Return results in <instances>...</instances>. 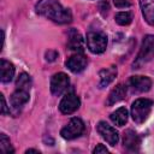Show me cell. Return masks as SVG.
<instances>
[{"instance_id":"1","label":"cell","mask_w":154,"mask_h":154,"mask_svg":"<svg viewBox=\"0 0 154 154\" xmlns=\"http://www.w3.org/2000/svg\"><path fill=\"white\" fill-rule=\"evenodd\" d=\"M36 12L59 24L70 23L72 19L71 11L57 0H40L36 5Z\"/></svg>"},{"instance_id":"2","label":"cell","mask_w":154,"mask_h":154,"mask_svg":"<svg viewBox=\"0 0 154 154\" xmlns=\"http://www.w3.org/2000/svg\"><path fill=\"white\" fill-rule=\"evenodd\" d=\"M153 58H154V35H147L142 41L141 49L132 66L134 69H140L142 65L147 64Z\"/></svg>"},{"instance_id":"3","label":"cell","mask_w":154,"mask_h":154,"mask_svg":"<svg viewBox=\"0 0 154 154\" xmlns=\"http://www.w3.org/2000/svg\"><path fill=\"white\" fill-rule=\"evenodd\" d=\"M152 106H153V101L149 99H137L136 101H134L131 106L132 119L137 124L143 123L150 114Z\"/></svg>"},{"instance_id":"4","label":"cell","mask_w":154,"mask_h":154,"mask_svg":"<svg viewBox=\"0 0 154 154\" xmlns=\"http://www.w3.org/2000/svg\"><path fill=\"white\" fill-rule=\"evenodd\" d=\"M87 46L91 53L100 54L106 49L107 36L100 31H90L87 34Z\"/></svg>"},{"instance_id":"5","label":"cell","mask_w":154,"mask_h":154,"mask_svg":"<svg viewBox=\"0 0 154 154\" xmlns=\"http://www.w3.org/2000/svg\"><path fill=\"white\" fill-rule=\"evenodd\" d=\"M83 130H84L83 122L79 118H72L67 123V125L61 129L60 135L65 140H73V138L78 137V136H81L82 132H83Z\"/></svg>"},{"instance_id":"6","label":"cell","mask_w":154,"mask_h":154,"mask_svg":"<svg viewBox=\"0 0 154 154\" xmlns=\"http://www.w3.org/2000/svg\"><path fill=\"white\" fill-rule=\"evenodd\" d=\"M79 105H81L79 97L73 91H70L60 101L59 109L64 114H71V113H73L75 111H77L79 108Z\"/></svg>"},{"instance_id":"7","label":"cell","mask_w":154,"mask_h":154,"mask_svg":"<svg viewBox=\"0 0 154 154\" xmlns=\"http://www.w3.org/2000/svg\"><path fill=\"white\" fill-rule=\"evenodd\" d=\"M96 130L97 132L101 135V137L111 146H116L119 141V135L116 131L114 128H112L111 125H108L106 122H100L96 125Z\"/></svg>"},{"instance_id":"8","label":"cell","mask_w":154,"mask_h":154,"mask_svg":"<svg viewBox=\"0 0 154 154\" xmlns=\"http://www.w3.org/2000/svg\"><path fill=\"white\" fill-rule=\"evenodd\" d=\"M69 83L70 82L67 75H65L64 72L55 73L51 79V91L53 93V95L59 96L67 89Z\"/></svg>"},{"instance_id":"9","label":"cell","mask_w":154,"mask_h":154,"mask_svg":"<svg viewBox=\"0 0 154 154\" xmlns=\"http://www.w3.org/2000/svg\"><path fill=\"white\" fill-rule=\"evenodd\" d=\"M87 58L82 52H76L66 60V66L73 73L82 72L87 67Z\"/></svg>"},{"instance_id":"10","label":"cell","mask_w":154,"mask_h":154,"mask_svg":"<svg viewBox=\"0 0 154 154\" xmlns=\"http://www.w3.org/2000/svg\"><path fill=\"white\" fill-rule=\"evenodd\" d=\"M129 85L131 87L132 90L143 93V91H148L150 89L152 81L147 76H132L129 79Z\"/></svg>"},{"instance_id":"11","label":"cell","mask_w":154,"mask_h":154,"mask_svg":"<svg viewBox=\"0 0 154 154\" xmlns=\"http://www.w3.org/2000/svg\"><path fill=\"white\" fill-rule=\"evenodd\" d=\"M123 143L124 147H126L129 150H138L140 144H141V140L138 137V135L134 131V130H126L124 132V138H123Z\"/></svg>"},{"instance_id":"12","label":"cell","mask_w":154,"mask_h":154,"mask_svg":"<svg viewBox=\"0 0 154 154\" xmlns=\"http://www.w3.org/2000/svg\"><path fill=\"white\" fill-rule=\"evenodd\" d=\"M67 37H69L67 38V47L71 51H75V52H82L83 51V38L77 30L71 29L67 34Z\"/></svg>"},{"instance_id":"13","label":"cell","mask_w":154,"mask_h":154,"mask_svg":"<svg viewBox=\"0 0 154 154\" xmlns=\"http://www.w3.org/2000/svg\"><path fill=\"white\" fill-rule=\"evenodd\" d=\"M28 101H29V90L17 89V90L11 95V105H12L13 108L19 109V108L23 107Z\"/></svg>"},{"instance_id":"14","label":"cell","mask_w":154,"mask_h":154,"mask_svg":"<svg viewBox=\"0 0 154 154\" xmlns=\"http://www.w3.org/2000/svg\"><path fill=\"white\" fill-rule=\"evenodd\" d=\"M13 75H14V66L12 63L5 60V59H1V63H0V76H1V82L4 83H8L12 81L13 78Z\"/></svg>"},{"instance_id":"15","label":"cell","mask_w":154,"mask_h":154,"mask_svg":"<svg viewBox=\"0 0 154 154\" xmlns=\"http://www.w3.org/2000/svg\"><path fill=\"white\" fill-rule=\"evenodd\" d=\"M117 76V69L114 66H109L107 69H103L100 71L99 73V77H100V81H99V88H103V87H107Z\"/></svg>"},{"instance_id":"16","label":"cell","mask_w":154,"mask_h":154,"mask_svg":"<svg viewBox=\"0 0 154 154\" xmlns=\"http://www.w3.org/2000/svg\"><path fill=\"white\" fill-rule=\"evenodd\" d=\"M140 6L146 22L154 24V0H140Z\"/></svg>"},{"instance_id":"17","label":"cell","mask_w":154,"mask_h":154,"mask_svg":"<svg viewBox=\"0 0 154 154\" xmlns=\"http://www.w3.org/2000/svg\"><path fill=\"white\" fill-rule=\"evenodd\" d=\"M125 94H126V87H125L124 84H118V85H117L114 89H112V91L109 93L106 103H107L108 106H111V105H113V103H116V102L123 100L124 96H125Z\"/></svg>"},{"instance_id":"18","label":"cell","mask_w":154,"mask_h":154,"mask_svg":"<svg viewBox=\"0 0 154 154\" xmlns=\"http://www.w3.org/2000/svg\"><path fill=\"white\" fill-rule=\"evenodd\" d=\"M111 120L118 125V126H123L126 120H128V111L125 107H120L118 109H116L112 114H111Z\"/></svg>"},{"instance_id":"19","label":"cell","mask_w":154,"mask_h":154,"mask_svg":"<svg viewBox=\"0 0 154 154\" xmlns=\"http://www.w3.org/2000/svg\"><path fill=\"white\" fill-rule=\"evenodd\" d=\"M16 87L17 89H24V90H30V87H31V79H30V76L25 72L20 73L16 81Z\"/></svg>"},{"instance_id":"20","label":"cell","mask_w":154,"mask_h":154,"mask_svg":"<svg viewBox=\"0 0 154 154\" xmlns=\"http://www.w3.org/2000/svg\"><path fill=\"white\" fill-rule=\"evenodd\" d=\"M116 22L119 25H129L132 22V13L129 11H124V12H118L116 14Z\"/></svg>"},{"instance_id":"21","label":"cell","mask_w":154,"mask_h":154,"mask_svg":"<svg viewBox=\"0 0 154 154\" xmlns=\"http://www.w3.org/2000/svg\"><path fill=\"white\" fill-rule=\"evenodd\" d=\"M0 150L5 154H8V153H13V148L10 143V140L7 138V136L5 134H1L0 136Z\"/></svg>"},{"instance_id":"22","label":"cell","mask_w":154,"mask_h":154,"mask_svg":"<svg viewBox=\"0 0 154 154\" xmlns=\"http://www.w3.org/2000/svg\"><path fill=\"white\" fill-rule=\"evenodd\" d=\"M113 2H114V5L117 6V7H128V6H130V4H131V0H113Z\"/></svg>"},{"instance_id":"23","label":"cell","mask_w":154,"mask_h":154,"mask_svg":"<svg viewBox=\"0 0 154 154\" xmlns=\"http://www.w3.org/2000/svg\"><path fill=\"white\" fill-rule=\"evenodd\" d=\"M0 99H1V113H2V114L10 113V111L7 109V105H6V101H5V97H4L2 94L0 95Z\"/></svg>"},{"instance_id":"24","label":"cell","mask_w":154,"mask_h":154,"mask_svg":"<svg viewBox=\"0 0 154 154\" xmlns=\"http://www.w3.org/2000/svg\"><path fill=\"white\" fill-rule=\"evenodd\" d=\"M57 57H58V53H57L55 51H48V52L46 53V59L49 60V61H53Z\"/></svg>"},{"instance_id":"25","label":"cell","mask_w":154,"mask_h":154,"mask_svg":"<svg viewBox=\"0 0 154 154\" xmlns=\"http://www.w3.org/2000/svg\"><path fill=\"white\" fill-rule=\"evenodd\" d=\"M94 153L95 154H99V153H108V149L103 144H97L96 148L94 149Z\"/></svg>"},{"instance_id":"26","label":"cell","mask_w":154,"mask_h":154,"mask_svg":"<svg viewBox=\"0 0 154 154\" xmlns=\"http://www.w3.org/2000/svg\"><path fill=\"white\" fill-rule=\"evenodd\" d=\"M25 153H40L38 150H36V149H28Z\"/></svg>"}]
</instances>
